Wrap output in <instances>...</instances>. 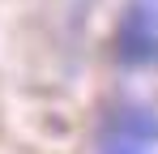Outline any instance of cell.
I'll use <instances>...</instances> for the list:
<instances>
[{"label": "cell", "instance_id": "1", "mask_svg": "<svg viewBox=\"0 0 158 154\" xmlns=\"http://www.w3.org/2000/svg\"><path fill=\"white\" fill-rule=\"evenodd\" d=\"M115 56L128 69L158 64V0H137L115 30Z\"/></svg>", "mask_w": 158, "mask_h": 154}]
</instances>
